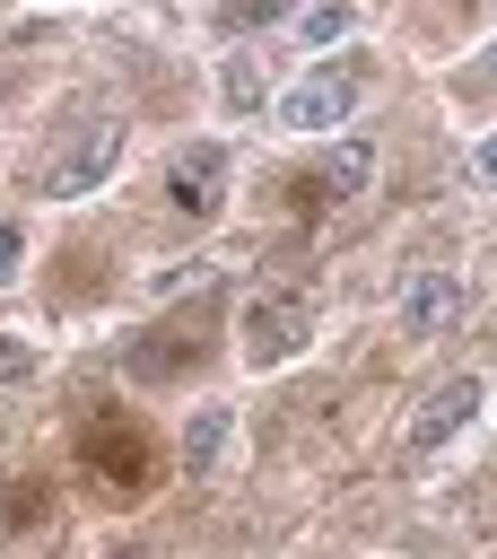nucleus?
Returning <instances> with one entry per match:
<instances>
[{"label": "nucleus", "mask_w": 497, "mask_h": 559, "mask_svg": "<svg viewBox=\"0 0 497 559\" xmlns=\"http://www.w3.org/2000/svg\"><path fill=\"white\" fill-rule=\"evenodd\" d=\"M26 376H35V349L17 332H0V384H26Z\"/></svg>", "instance_id": "nucleus-12"}, {"label": "nucleus", "mask_w": 497, "mask_h": 559, "mask_svg": "<svg viewBox=\"0 0 497 559\" xmlns=\"http://www.w3.org/2000/svg\"><path fill=\"white\" fill-rule=\"evenodd\" d=\"M366 166H375V157H366V140H349V148H331V157H323V183H331V201H349V192L366 183Z\"/></svg>", "instance_id": "nucleus-9"}, {"label": "nucleus", "mask_w": 497, "mask_h": 559, "mask_svg": "<svg viewBox=\"0 0 497 559\" xmlns=\"http://www.w3.org/2000/svg\"><path fill=\"white\" fill-rule=\"evenodd\" d=\"M17 253H26V236H17V227H9V218H0V280H9V271H17Z\"/></svg>", "instance_id": "nucleus-14"}, {"label": "nucleus", "mask_w": 497, "mask_h": 559, "mask_svg": "<svg viewBox=\"0 0 497 559\" xmlns=\"http://www.w3.org/2000/svg\"><path fill=\"white\" fill-rule=\"evenodd\" d=\"M480 79H497V44H488V52H480Z\"/></svg>", "instance_id": "nucleus-15"}, {"label": "nucleus", "mask_w": 497, "mask_h": 559, "mask_svg": "<svg viewBox=\"0 0 497 559\" xmlns=\"http://www.w3.org/2000/svg\"><path fill=\"white\" fill-rule=\"evenodd\" d=\"M357 114V70H314L279 96V131H340Z\"/></svg>", "instance_id": "nucleus-2"}, {"label": "nucleus", "mask_w": 497, "mask_h": 559, "mask_svg": "<svg viewBox=\"0 0 497 559\" xmlns=\"http://www.w3.org/2000/svg\"><path fill=\"white\" fill-rule=\"evenodd\" d=\"M218 96H227L235 114H262V105H270V79H262V61H253V52H235V61H227V79H218Z\"/></svg>", "instance_id": "nucleus-8"}, {"label": "nucleus", "mask_w": 497, "mask_h": 559, "mask_svg": "<svg viewBox=\"0 0 497 559\" xmlns=\"http://www.w3.org/2000/svg\"><path fill=\"white\" fill-rule=\"evenodd\" d=\"M96 463H105L113 480H131V489H140V437H131V445H113V437H105V445H96Z\"/></svg>", "instance_id": "nucleus-11"}, {"label": "nucleus", "mask_w": 497, "mask_h": 559, "mask_svg": "<svg viewBox=\"0 0 497 559\" xmlns=\"http://www.w3.org/2000/svg\"><path fill=\"white\" fill-rule=\"evenodd\" d=\"M113 157H122V122H96V131H78V148H70L61 166H44V192L78 201L87 183H105V175H113Z\"/></svg>", "instance_id": "nucleus-4"}, {"label": "nucleus", "mask_w": 497, "mask_h": 559, "mask_svg": "<svg viewBox=\"0 0 497 559\" xmlns=\"http://www.w3.org/2000/svg\"><path fill=\"white\" fill-rule=\"evenodd\" d=\"M471 411H480V376H453V384H436V393L410 411V454H436V445H445V437H453Z\"/></svg>", "instance_id": "nucleus-6"}, {"label": "nucleus", "mask_w": 497, "mask_h": 559, "mask_svg": "<svg viewBox=\"0 0 497 559\" xmlns=\"http://www.w3.org/2000/svg\"><path fill=\"white\" fill-rule=\"evenodd\" d=\"M331 35H349V0H323V9H305V44H331Z\"/></svg>", "instance_id": "nucleus-10"}, {"label": "nucleus", "mask_w": 497, "mask_h": 559, "mask_svg": "<svg viewBox=\"0 0 497 559\" xmlns=\"http://www.w3.org/2000/svg\"><path fill=\"white\" fill-rule=\"evenodd\" d=\"M471 175H480V183H497V131H488V140L471 148Z\"/></svg>", "instance_id": "nucleus-13"}, {"label": "nucleus", "mask_w": 497, "mask_h": 559, "mask_svg": "<svg viewBox=\"0 0 497 559\" xmlns=\"http://www.w3.org/2000/svg\"><path fill=\"white\" fill-rule=\"evenodd\" d=\"M218 201H227V148H218V140H201V148H183V157L166 166V210L209 218Z\"/></svg>", "instance_id": "nucleus-3"}, {"label": "nucleus", "mask_w": 497, "mask_h": 559, "mask_svg": "<svg viewBox=\"0 0 497 559\" xmlns=\"http://www.w3.org/2000/svg\"><path fill=\"white\" fill-rule=\"evenodd\" d=\"M235 341H244V358H253V367H288V358H305V341H314V306H305L296 288H270V297H253V306H244Z\"/></svg>", "instance_id": "nucleus-1"}, {"label": "nucleus", "mask_w": 497, "mask_h": 559, "mask_svg": "<svg viewBox=\"0 0 497 559\" xmlns=\"http://www.w3.org/2000/svg\"><path fill=\"white\" fill-rule=\"evenodd\" d=\"M453 314H462V280H453V271H419V280L401 288V332H410V349L436 341V332H453Z\"/></svg>", "instance_id": "nucleus-5"}, {"label": "nucleus", "mask_w": 497, "mask_h": 559, "mask_svg": "<svg viewBox=\"0 0 497 559\" xmlns=\"http://www.w3.org/2000/svg\"><path fill=\"white\" fill-rule=\"evenodd\" d=\"M227 419H235V411H218V402L183 419V472H192V480H209V472H218V454H227Z\"/></svg>", "instance_id": "nucleus-7"}]
</instances>
